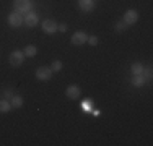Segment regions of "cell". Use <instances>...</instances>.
Wrapping results in <instances>:
<instances>
[{
    "mask_svg": "<svg viewBox=\"0 0 153 146\" xmlns=\"http://www.w3.org/2000/svg\"><path fill=\"white\" fill-rule=\"evenodd\" d=\"M36 78L41 80V81H47V80L52 78V70L49 67H39L36 70Z\"/></svg>",
    "mask_w": 153,
    "mask_h": 146,
    "instance_id": "1",
    "label": "cell"
},
{
    "mask_svg": "<svg viewBox=\"0 0 153 146\" xmlns=\"http://www.w3.org/2000/svg\"><path fill=\"white\" fill-rule=\"evenodd\" d=\"M23 60H25L23 50H13V52L10 54V63H12L13 67H20V65L23 63Z\"/></svg>",
    "mask_w": 153,
    "mask_h": 146,
    "instance_id": "2",
    "label": "cell"
},
{
    "mask_svg": "<svg viewBox=\"0 0 153 146\" xmlns=\"http://www.w3.org/2000/svg\"><path fill=\"white\" fill-rule=\"evenodd\" d=\"M15 8L18 13H28L31 10V0H15Z\"/></svg>",
    "mask_w": 153,
    "mask_h": 146,
    "instance_id": "3",
    "label": "cell"
},
{
    "mask_svg": "<svg viewBox=\"0 0 153 146\" xmlns=\"http://www.w3.org/2000/svg\"><path fill=\"white\" fill-rule=\"evenodd\" d=\"M41 28L46 34H54V32L57 31V23L54 20H44L41 23Z\"/></svg>",
    "mask_w": 153,
    "mask_h": 146,
    "instance_id": "4",
    "label": "cell"
},
{
    "mask_svg": "<svg viewBox=\"0 0 153 146\" xmlns=\"http://www.w3.org/2000/svg\"><path fill=\"white\" fill-rule=\"evenodd\" d=\"M80 93H82V91H80V86L78 85H70L67 89H65V94H67L68 99H78Z\"/></svg>",
    "mask_w": 153,
    "mask_h": 146,
    "instance_id": "5",
    "label": "cell"
},
{
    "mask_svg": "<svg viewBox=\"0 0 153 146\" xmlns=\"http://www.w3.org/2000/svg\"><path fill=\"white\" fill-rule=\"evenodd\" d=\"M21 23H23V18H21V15L15 12V13H10L8 15V24L12 28H18V26H21Z\"/></svg>",
    "mask_w": 153,
    "mask_h": 146,
    "instance_id": "6",
    "label": "cell"
},
{
    "mask_svg": "<svg viewBox=\"0 0 153 146\" xmlns=\"http://www.w3.org/2000/svg\"><path fill=\"white\" fill-rule=\"evenodd\" d=\"M86 39H88V36H86V32L83 31H76L74 36H72V44H75V46H82V44L86 42Z\"/></svg>",
    "mask_w": 153,
    "mask_h": 146,
    "instance_id": "7",
    "label": "cell"
},
{
    "mask_svg": "<svg viewBox=\"0 0 153 146\" xmlns=\"http://www.w3.org/2000/svg\"><path fill=\"white\" fill-rule=\"evenodd\" d=\"M23 21L26 23V26H28V28H33V26H36V24L39 23V18H38V15H36L34 12H28Z\"/></svg>",
    "mask_w": 153,
    "mask_h": 146,
    "instance_id": "8",
    "label": "cell"
},
{
    "mask_svg": "<svg viewBox=\"0 0 153 146\" xmlns=\"http://www.w3.org/2000/svg\"><path fill=\"white\" fill-rule=\"evenodd\" d=\"M137 20H138V13L135 12V10H127L126 15H124V21H126L127 24H134V23H137Z\"/></svg>",
    "mask_w": 153,
    "mask_h": 146,
    "instance_id": "9",
    "label": "cell"
},
{
    "mask_svg": "<svg viewBox=\"0 0 153 146\" xmlns=\"http://www.w3.org/2000/svg\"><path fill=\"white\" fill-rule=\"evenodd\" d=\"M78 7L83 12H91L94 8V2L93 0H78Z\"/></svg>",
    "mask_w": 153,
    "mask_h": 146,
    "instance_id": "10",
    "label": "cell"
},
{
    "mask_svg": "<svg viewBox=\"0 0 153 146\" xmlns=\"http://www.w3.org/2000/svg\"><path fill=\"white\" fill-rule=\"evenodd\" d=\"M10 109H12V104L8 99H0V114H7L10 112Z\"/></svg>",
    "mask_w": 153,
    "mask_h": 146,
    "instance_id": "11",
    "label": "cell"
},
{
    "mask_svg": "<svg viewBox=\"0 0 153 146\" xmlns=\"http://www.w3.org/2000/svg\"><path fill=\"white\" fill-rule=\"evenodd\" d=\"M145 76L143 75H134V78H132V85L135 86V88H140V86H143L145 85Z\"/></svg>",
    "mask_w": 153,
    "mask_h": 146,
    "instance_id": "12",
    "label": "cell"
},
{
    "mask_svg": "<svg viewBox=\"0 0 153 146\" xmlns=\"http://www.w3.org/2000/svg\"><path fill=\"white\" fill-rule=\"evenodd\" d=\"M36 52H38V49H36V46H33V44L26 46V47H25V50H23L25 57H34Z\"/></svg>",
    "mask_w": 153,
    "mask_h": 146,
    "instance_id": "13",
    "label": "cell"
},
{
    "mask_svg": "<svg viewBox=\"0 0 153 146\" xmlns=\"http://www.w3.org/2000/svg\"><path fill=\"white\" fill-rule=\"evenodd\" d=\"M10 104H12V107L20 109L21 105H23V97L21 96H13L12 99H10Z\"/></svg>",
    "mask_w": 153,
    "mask_h": 146,
    "instance_id": "14",
    "label": "cell"
},
{
    "mask_svg": "<svg viewBox=\"0 0 153 146\" xmlns=\"http://www.w3.org/2000/svg\"><path fill=\"white\" fill-rule=\"evenodd\" d=\"M132 73H134V75H142V73H143V65L138 63V62H137V63H134L132 65Z\"/></svg>",
    "mask_w": 153,
    "mask_h": 146,
    "instance_id": "15",
    "label": "cell"
},
{
    "mask_svg": "<svg viewBox=\"0 0 153 146\" xmlns=\"http://www.w3.org/2000/svg\"><path fill=\"white\" fill-rule=\"evenodd\" d=\"M127 26H129V24H127L126 23V21H117V23H116V31H117V32H122V31H126V29H127Z\"/></svg>",
    "mask_w": 153,
    "mask_h": 146,
    "instance_id": "16",
    "label": "cell"
},
{
    "mask_svg": "<svg viewBox=\"0 0 153 146\" xmlns=\"http://www.w3.org/2000/svg\"><path fill=\"white\" fill-rule=\"evenodd\" d=\"M49 68H51L52 72H59L60 68H62V62H60V60H56V62H52V65H51Z\"/></svg>",
    "mask_w": 153,
    "mask_h": 146,
    "instance_id": "17",
    "label": "cell"
},
{
    "mask_svg": "<svg viewBox=\"0 0 153 146\" xmlns=\"http://www.w3.org/2000/svg\"><path fill=\"white\" fill-rule=\"evenodd\" d=\"M68 29V26L65 23H62V24H57V31H60V32H65Z\"/></svg>",
    "mask_w": 153,
    "mask_h": 146,
    "instance_id": "18",
    "label": "cell"
},
{
    "mask_svg": "<svg viewBox=\"0 0 153 146\" xmlns=\"http://www.w3.org/2000/svg\"><path fill=\"white\" fill-rule=\"evenodd\" d=\"M86 41L91 44V46H96V44H98V38H96V36H90V38L86 39Z\"/></svg>",
    "mask_w": 153,
    "mask_h": 146,
    "instance_id": "19",
    "label": "cell"
},
{
    "mask_svg": "<svg viewBox=\"0 0 153 146\" xmlns=\"http://www.w3.org/2000/svg\"><path fill=\"white\" fill-rule=\"evenodd\" d=\"M12 97H13V94L10 93V89H7L5 91V99H12Z\"/></svg>",
    "mask_w": 153,
    "mask_h": 146,
    "instance_id": "20",
    "label": "cell"
}]
</instances>
